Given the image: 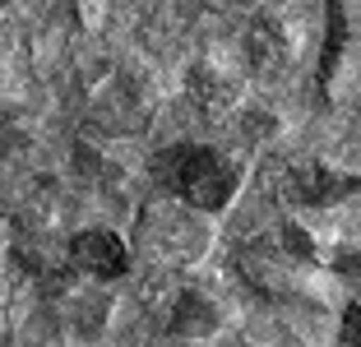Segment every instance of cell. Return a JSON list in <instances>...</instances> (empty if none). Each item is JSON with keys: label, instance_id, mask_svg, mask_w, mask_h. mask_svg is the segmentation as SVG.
<instances>
[{"label": "cell", "instance_id": "3957f363", "mask_svg": "<svg viewBox=\"0 0 361 347\" xmlns=\"http://www.w3.org/2000/svg\"><path fill=\"white\" fill-rule=\"evenodd\" d=\"M70 264L93 274V278H121L130 269V250L121 236H111L102 227H88V231L70 236Z\"/></svg>", "mask_w": 361, "mask_h": 347}, {"label": "cell", "instance_id": "277c9868", "mask_svg": "<svg viewBox=\"0 0 361 347\" xmlns=\"http://www.w3.org/2000/svg\"><path fill=\"white\" fill-rule=\"evenodd\" d=\"M218 324V310L204 301L200 292H185L176 301V319H171V334H209Z\"/></svg>", "mask_w": 361, "mask_h": 347}, {"label": "cell", "instance_id": "6da1fadb", "mask_svg": "<svg viewBox=\"0 0 361 347\" xmlns=\"http://www.w3.org/2000/svg\"><path fill=\"white\" fill-rule=\"evenodd\" d=\"M153 176L176 200H185L190 209H204V213L227 209L236 195V167L204 144H176L167 153H158L153 158Z\"/></svg>", "mask_w": 361, "mask_h": 347}, {"label": "cell", "instance_id": "8992f818", "mask_svg": "<svg viewBox=\"0 0 361 347\" xmlns=\"http://www.w3.org/2000/svg\"><path fill=\"white\" fill-rule=\"evenodd\" d=\"M0 5H5V0H0Z\"/></svg>", "mask_w": 361, "mask_h": 347}, {"label": "cell", "instance_id": "5b68a950", "mask_svg": "<svg viewBox=\"0 0 361 347\" xmlns=\"http://www.w3.org/2000/svg\"><path fill=\"white\" fill-rule=\"evenodd\" d=\"M343 338H348V347H361V301L348 305V319H343Z\"/></svg>", "mask_w": 361, "mask_h": 347}, {"label": "cell", "instance_id": "7a4b0ae2", "mask_svg": "<svg viewBox=\"0 0 361 347\" xmlns=\"http://www.w3.org/2000/svg\"><path fill=\"white\" fill-rule=\"evenodd\" d=\"M361 190V176H343V171H329L324 162H292L283 171V195L287 204H297V209H324V204H338L343 195Z\"/></svg>", "mask_w": 361, "mask_h": 347}]
</instances>
